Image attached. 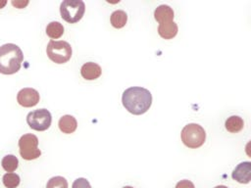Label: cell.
<instances>
[{
    "label": "cell",
    "instance_id": "6da1fadb",
    "mask_svg": "<svg viewBox=\"0 0 251 188\" xmlns=\"http://www.w3.org/2000/svg\"><path fill=\"white\" fill-rule=\"evenodd\" d=\"M123 106L132 115L146 113L152 104L151 92L140 86H132L126 89L122 96Z\"/></svg>",
    "mask_w": 251,
    "mask_h": 188
},
{
    "label": "cell",
    "instance_id": "7a4b0ae2",
    "mask_svg": "<svg viewBox=\"0 0 251 188\" xmlns=\"http://www.w3.org/2000/svg\"><path fill=\"white\" fill-rule=\"evenodd\" d=\"M24 55L21 48L13 43H7L0 47V72L13 74L19 71Z\"/></svg>",
    "mask_w": 251,
    "mask_h": 188
},
{
    "label": "cell",
    "instance_id": "3957f363",
    "mask_svg": "<svg viewBox=\"0 0 251 188\" xmlns=\"http://www.w3.org/2000/svg\"><path fill=\"white\" fill-rule=\"evenodd\" d=\"M85 12V4L82 0H64L60 5L61 17L70 24L81 20Z\"/></svg>",
    "mask_w": 251,
    "mask_h": 188
},
{
    "label": "cell",
    "instance_id": "277c9868",
    "mask_svg": "<svg viewBox=\"0 0 251 188\" xmlns=\"http://www.w3.org/2000/svg\"><path fill=\"white\" fill-rule=\"evenodd\" d=\"M206 139L204 128L197 123H188L181 130V141L188 148L201 147Z\"/></svg>",
    "mask_w": 251,
    "mask_h": 188
},
{
    "label": "cell",
    "instance_id": "5b68a950",
    "mask_svg": "<svg viewBox=\"0 0 251 188\" xmlns=\"http://www.w3.org/2000/svg\"><path fill=\"white\" fill-rule=\"evenodd\" d=\"M46 53L48 58L54 63L64 64L72 57V47L70 43L64 40H50L46 47Z\"/></svg>",
    "mask_w": 251,
    "mask_h": 188
},
{
    "label": "cell",
    "instance_id": "8992f818",
    "mask_svg": "<svg viewBox=\"0 0 251 188\" xmlns=\"http://www.w3.org/2000/svg\"><path fill=\"white\" fill-rule=\"evenodd\" d=\"M20 155L24 160L31 161L37 159L41 155L38 149V138L31 133L24 134L19 140Z\"/></svg>",
    "mask_w": 251,
    "mask_h": 188
},
{
    "label": "cell",
    "instance_id": "52a82bcc",
    "mask_svg": "<svg viewBox=\"0 0 251 188\" xmlns=\"http://www.w3.org/2000/svg\"><path fill=\"white\" fill-rule=\"evenodd\" d=\"M52 117L48 110L38 109L34 110L26 116V122L31 129L36 131H44L51 125Z\"/></svg>",
    "mask_w": 251,
    "mask_h": 188
},
{
    "label": "cell",
    "instance_id": "ba28073f",
    "mask_svg": "<svg viewBox=\"0 0 251 188\" xmlns=\"http://www.w3.org/2000/svg\"><path fill=\"white\" fill-rule=\"evenodd\" d=\"M39 93L33 88H23L19 91L17 95L18 103L25 108H30L35 106L39 102Z\"/></svg>",
    "mask_w": 251,
    "mask_h": 188
},
{
    "label": "cell",
    "instance_id": "9c48e42d",
    "mask_svg": "<svg viewBox=\"0 0 251 188\" xmlns=\"http://www.w3.org/2000/svg\"><path fill=\"white\" fill-rule=\"evenodd\" d=\"M231 177L239 183H249L251 180V163L243 162L237 164L231 173Z\"/></svg>",
    "mask_w": 251,
    "mask_h": 188
},
{
    "label": "cell",
    "instance_id": "30bf717a",
    "mask_svg": "<svg viewBox=\"0 0 251 188\" xmlns=\"http://www.w3.org/2000/svg\"><path fill=\"white\" fill-rule=\"evenodd\" d=\"M102 70L100 66L93 62H88L82 65L80 69L81 76L87 80H94L101 75Z\"/></svg>",
    "mask_w": 251,
    "mask_h": 188
},
{
    "label": "cell",
    "instance_id": "8fae6325",
    "mask_svg": "<svg viewBox=\"0 0 251 188\" xmlns=\"http://www.w3.org/2000/svg\"><path fill=\"white\" fill-rule=\"evenodd\" d=\"M174 15L173 9L168 5H160L154 11V18L160 24L173 22Z\"/></svg>",
    "mask_w": 251,
    "mask_h": 188
},
{
    "label": "cell",
    "instance_id": "7c38bea8",
    "mask_svg": "<svg viewBox=\"0 0 251 188\" xmlns=\"http://www.w3.org/2000/svg\"><path fill=\"white\" fill-rule=\"evenodd\" d=\"M177 24L174 21L160 24L158 26L159 35L165 39H172L173 37H175L177 33Z\"/></svg>",
    "mask_w": 251,
    "mask_h": 188
},
{
    "label": "cell",
    "instance_id": "4fadbf2b",
    "mask_svg": "<svg viewBox=\"0 0 251 188\" xmlns=\"http://www.w3.org/2000/svg\"><path fill=\"white\" fill-rule=\"evenodd\" d=\"M59 128L63 133H73L77 126V121L75 118H74L71 115H65L59 119Z\"/></svg>",
    "mask_w": 251,
    "mask_h": 188
},
{
    "label": "cell",
    "instance_id": "5bb4252c",
    "mask_svg": "<svg viewBox=\"0 0 251 188\" xmlns=\"http://www.w3.org/2000/svg\"><path fill=\"white\" fill-rule=\"evenodd\" d=\"M225 126L227 131L231 133H236L243 128L244 121L239 116H231L226 120Z\"/></svg>",
    "mask_w": 251,
    "mask_h": 188
},
{
    "label": "cell",
    "instance_id": "9a60e30c",
    "mask_svg": "<svg viewBox=\"0 0 251 188\" xmlns=\"http://www.w3.org/2000/svg\"><path fill=\"white\" fill-rule=\"evenodd\" d=\"M111 24L116 28H122L126 25L127 21V15L123 10L114 11L111 15Z\"/></svg>",
    "mask_w": 251,
    "mask_h": 188
},
{
    "label": "cell",
    "instance_id": "2e32d148",
    "mask_svg": "<svg viewBox=\"0 0 251 188\" xmlns=\"http://www.w3.org/2000/svg\"><path fill=\"white\" fill-rule=\"evenodd\" d=\"M63 33H64V26L59 22H51L46 26V34L52 39H57L61 37Z\"/></svg>",
    "mask_w": 251,
    "mask_h": 188
},
{
    "label": "cell",
    "instance_id": "e0dca14e",
    "mask_svg": "<svg viewBox=\"0 0 251 188\" xmlns=\"http://www.w3.org/2000/svg\"><path fill=\"white\" fill-rule=\"evenodd\" d=\"M2 167L7 171V172H13L18 168L19 165V161L16 156L14 155H6L1 162Z\"/></svg>",
    "mask_w": 251,
    "mask_h": 188
},
{
    "label": "cell",
    "instance_id": "ac0fdd59",
    "mask_svg": "<svg viewBox=\"0 0 251 188\" xmlns=\"http://www.w3.org/2000/svg\"><path fill=\"white\" fill-rule=\"evenodd\" d=\"M20 176L14 172H7L3 176V184L7 188H16L20 184Z\"/></svg>",
    "mask_w": 251,
    "mask_h": 188
},
{
    "label": "cell",
    "instance_id": "d6986e66",
    "mask_svg": "<svg viewBox=\"0 0 251 188\" xmlns=\"http://www.w3.org/2000/svg\"><path fill=\"white\" fill-rule=\"evenodd\" d=\"M46 188H68V181L63 176H54L48 180Z\"/></svg>",
    "mask_w": 251,
    "mask_h": 188
},
{
    "label": "cell",
    "instance_id": "ffe728a7",
    "mask_svg": "<svg viewBox=\"0 0 251 188\" xmlns=\"http://www.w3.org/2000/svg\"><path fill=\"white\" fill-rule=\"evenodd\" d=\"M72 188H91V185L87 179L79 177L74 181Z\"/></svg>",
    "mask_w": 251,
    "mask_h": 188
},
{
    "label": "cell",
    "instance_id": "44dd1931",
    "mask_svg": "<svg viewBox=\"0 0 251 188\" xmlns=\"http://www.w3.org/2000/svg\"><path fill=\"white\" fill-rule=\"evenodd\" d=\"M176 188H195V187H194V184L190 180L183 179L176 183Z\"/></svg>",
    "mask_w": 251,
    "mask_h": 188
},
{
    "label": "cell",
    "instance_id": "7402d4cb",
    "mask_svg": "<svg viewBox=\"0 0 251 188\" xmlns=\"http://www.w3.org/2000/svg\"><path fill=\"white\" fill-rule=\"evenodd\" d=\"M28 4V1H12V5L16 6L19 9L25 8Z\"/></svg>",
    "mask_w": 251,
    "mask_h": 188
},
{
    "label": "cell",
    "instance_id": "603a6c76",
    "mask_svg": "<svg viewBox=\"0 0 251 188\" xmlns=\"http://www.w3.org/2000/svg\"><path fill=\"white\" fill-rule=\"evenodd\" d=\"M7 4V1H5V0H3V1H0V9H2L5 5Z\"/></svg>",
    "mask_w": 251,
    "mask_h": 188
},
{
    "label": "cell",
    "instance_id": "cb8c5ba5",
    "mask_svg": "<svg viewBox=\"0 0 251 188\" xmlns=\"http://www.w3.org/2000/svg\"><path fill=\"white\" fill-rule=\"evenodd\" d=\"M215 188H227V187L225 186V185H218V186H216Z\"/></svg>",
    "mask_w": 251,
    "mask_h": 188
},
{
    "label": "cell",
    "instance_id": "d4e9b609",
    "mask_svg": "<svg viewBox=\"0 0 251 188\" xmlns=\"http://www.w3.org/2000/svg\"><path fill=\"white\" fill-rule=\"evenodd\" d=\"M123 188H133V187H131V186H125V187H123Z\"/></svg>",
    "mask_w": 251,
    "mask_h": 188
}]
</instances>
